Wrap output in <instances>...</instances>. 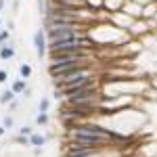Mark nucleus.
<instances>
[{
	"label": "nucleus",
	"mask_w": 157,
	"mask_h": 157,
	"mask_svg": "<svg viewBox=\"0 0 157 157\" xmlns=\"http://www.w3.org/2000/svg\"><path fill=\"white\" fill-rule=\"evenodd\" d=\"M15 92H13L11 88H6V90H2V94H0V105H11L13 101H15Z\"/></svg>",
	"instance_id": "obj_7"
},
{
	"label": "nucleus",
	"mask_w": 157,
	"mask_h": 157,
	"mask_svg": "<svg viewBox=\"0 0 157 157\" xmlns=\"http://www.w3.org/2000/svg\"><path fill=\"white\" fill-rule=\"evenodd\" d=\"M11 90L19 97H23V92L27 90V80H21V78H17V80H13V86H11Z\"/></svg>",
	"instance_id": "obj_6"
},
{
	"label": "nucleus",
	"mask_w": 157,
	"mask_h": 157,
	"mask_svg": "<svg viewBox=\"0 0 157 157\" xmlns=\"http://www.w3.org/2000/svg\"><path fill=\"white\" fill-rule=\"evenodd\" d=\"M15 143H19V145H23V147H29V138L27 136H17Z\"/></svg>",
	"instance_id": "obj_15"
},
{
	"label": "nucleus",
	"mask_w": 157,
	"mask_h": 157,
	"mask_svg": "<svg viewBox=\"0 0 157 157\" xmlns=\"http://www.w3.org/2000/svg\"><path fill=\"white\" fill-rule=\"evenodd\" d=\"M13 124H15V120H13L11 115H4V120H2V126H4L6 130H11V128H13Z\"/></svg>",
	"instance_id": "obj_14"
},
{
	"label": "nucleus",
	"mask_w": 157,
	"mask_h": 157,
	"mask_svg": "<svg viewBox=\"0 0 157 157\" xmlns=\"http://www.w3.org/2000/svg\"><path fill=\"white\" fill-rule=\"evenodd\" d=\"M9 40H11V32L9 29H0V46L9 44Z\"/></svg>",
	"instance_id": "obj_11"
},
{
	"label": "nucleus",
	"mask_w": 157,
	"mask_h": 157,
	"mask_svg": "<svg viewBox=\"0 0 157 157\" xmlns=\"http://www.w3.org/2000/svg\"><path fill=\"white\" fill-rule=\"evenodd\" d=\"M32 134H34V128H32V126H23V128L19 130V136H27V138H29Z\"/></svg>",
	"instance_id": "obj_13"
},
{
	"label": "nucleus",
	"mask_w": 157,
	"mask_h": 157,
	"mask_svg": "<svg viewBox=\"0 0 157 157\" xmlns=\"http://www.w3.org/2000/svg\"><path fill=\"white\" fill-rule=\"evenodd\" d=\"M0 25H2V17H0Z\"/></svg>",
	"instance_id": "obj_21"
},
{
	"label": "nucleus",
	"mask_w": 157,
	"mask_h": 157,
	"mask_svg": "<svg viewBox=\"0 0 157 157\" xmlns=\"http://www.w3.org/2000/svg\"><path fill=\"white\" fill-rule=\"evenodd\" d=\"M153 86H155V88H157V78H155V82H153Z\"/></svg>",
	"instance_id": "obj_20"
},
{
	"label": "nucleus",
	"mask_w": 157,
	"mask_h": 157,
	"mask_svg": "<svg viewBox=\"0 0 157 157\" xmlns=\"http://www.w3.org/2000/svg\"><path fill=\"white\" fill-rule=\"evenodd\" d=\"M9 132V130H6V128H4V126H2V124H0V138H2V136H4V134Z\"/></svg>",
	"instance_id": "obj_17"
},
{
	"label": "nucleus",
	"mask_w": 157,
	"mask_h": 157,
	"mask_svg": "<svg viewBox=\"0 0 157 157\" xmlns=\"http://www.w3.org/2000/svg\"><path fill=\"white\" fill-rule=\"evenodd\" d=\"M48 109H50V98H40V107H38V111L40 113H48Z\"/></svg>",
	"instance_id": "obj_10"
},
{
	"label": "nucleus",
	"mask_w": 157,
	"mask_h": 157,
	"mask_svg": "<svg viewBox=\"0 0 157 157\" xmlns=\"http://www.w3.org/2000/svg\"><path fill=\"white\" fill-rule=\"evenodd\" d=\"M78 67H92V59H78V61H57V63H48V75H61V73H67L71 69Z\"/></svg>",
	"instance_id": "obj_2"
},
{
	"label": "nucleus",
	"mask_w": 157,
	"mask_h": 157,
	"mask_svg": "<svg viewBox=\"0 0 157 157\" xmlns=\"http://www.w3.org/2000/svg\"><path fill=\"white\" fill-rule=\"evenodd\" d=\"M15 57V48H13L11 44H4V46H0V59L2 61H9Z\"/></svg>",
	"instance_id": "obj_8"
},
{
	"label": "nucleus",
	"mask_w": 157,
	"mask_h": 157,
	"mask_svg": "<svg viewBox=\"0 0 157 157\" xmlns=\"http://www.w3.org/2000/svg\"><path fill=\"white\" fill-rule=\"evenodd\" d=\"M34 46H36L38 59H44L48 52V38H46V29H36L34 34Z\"/></svg>",
	"instance_id": "obj_4"
},
{
	"label": "nucleus",
	"mask_w": 157,
	"mask_h": 157,
	"mask_svg": "<svg viewBox=\"0 0 157 157\" xmlns=\"http://www.w3.org/2000/svg\"><path fill=\"white\" fill-rule=\"evenodd\" d=\"M86 75H94L92 67H78V69H71V71H67V73L55 75L52 78V84H55V88H63L65 84H69V82L78 80V78H86Z\"/></svg>",
	"instance_id": "obj_3"
},
{
	"label": "nucleus",
	"mask_w": 157,
	"mask_h": 157,
	"mask_svg": "<svg viewBox=\"0 0 157 157\" xmlns=\"http://www.w3.org/2000/svg\"><path fill=\"white\" fill-rule=\"evenodd\" d=\"M2 9H4V0H0V11H2Z\"/></svg>",
	"instance_id": "obj_19"
},
{
	"label": "nucleus",
	"mask_w": 157,
	"mask_h": 157,
	"mask_svg": "<svg viewBox=\"0 0 157 157\" xmlns=\"http://www.w3.org/2000/svg\"><path fill=\"white\" fill-rule=\"evenodd\" d=\"M46 145V136L40 132H34L29 136V147H34V149H42V147Z\"/></svg>",
	"instance_id": "obj_5"
},
{
	"label": "nucleus",
	"mask_w": 157,
	"mask_h": 157,
	"mask_svg": "<svg viewBox=\"0 0 157 157\" xmlns=\"http://www.w3.org/2000/svg\"><path fill=\"white\" fill-rule=\"evenodd\" d=\"M80 36H84V25H55L46 29L48 42H65Z\"/></svg>",
	"instance_id": "obj_1"
},
{
	"label": "nucleus",
	"mask_w": 157,
	"mask_h": 157,
	"mask_svg": "<svg viewBox=\"0 0 157 157\" xmlns=\"http://www.w3.org/2000/svg\"><path fill=\"white\" fill-rule=\"evenodd\" d=\"M17 107H19V103H17V101H13L11 105H9V109H17Z\"/></svg>",
	"instance_id": "obj_18"
},
{
	"label": "nucleus",
	"mask_w": 157,
	"mask_h": 157,
	"mask_svg": "<svg viewBox=\"0 0 157 157\" xmlns=\"http://www.w3.org/2000/svg\"><path fill=\"white\" fill-rule=\"evenodd\" d=\"M0 149H2V145H0Z\"/></svg>",
	"instance_id": "obj_22"
},
{
	"label": "nucleus",
	"mask_w": 157,
	"mask_h": 157,
	"mask_svg": "<svg viewBox=\"0 0 157 157\" xmlns=\"http://www.w3.org/2000/svg\"><path fill=\"white\" fill-rule=\"evenodd\" d=\"M48 120H50L48 113H38V115H36V124H38V126H46Z\"/></svg>",
	"instance_id": "obj_12"
},
{
	"label": "nucleus",
	"mask_w": 157,
	"mask_h": 157,
	"mask_svg": "<svg viewBox=\"0 0 157 157\" xmlns=\"http://www.w3.org/2000/svg\"><path fill=\"white\" fill-rule=\"evenodd\" d=\"M19 78H21V80H29V78H32V67H29L27 63H21V65H19Z\"/></svg>",
	"instance_id": "obj_9"
},
{
	"label": "nucleus",
	"mask_w": 157,
	"mask_h": 157,
	"mask_svg": "<svg viewBox=\"0 0 157 157\" xmlns=\"http://www.w3.org/2000/svg\"><path fill=\"white\" fill-rule=\"evenodd\" d=\"M6 80H9V73L4 71V69H0V84H4Z\"/></svg>",
	"instance_id": "obj_16"
}]
</instances>
